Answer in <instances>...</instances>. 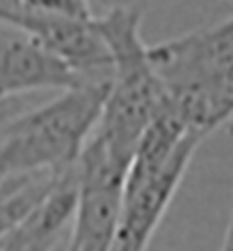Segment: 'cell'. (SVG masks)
I'll return each mask as SVG.
<instances>
[{
    "label": "cell",
    "instance_id": "7c38bea8",
    "mask_svg": "<svg viewBox=\"0 0 233 251\" xmlns=\"http://www.w3.org/2000/svg\"><path fill=\"white\" fill-rule=\"evenodd\" d=\"M231 124H233V121H231Z\"/></svg>",
    "mask_w": 233,
    "mask_h": 251
},
{
    "label": "cell",
    "instance_id": "9c48e42d",
    "mask_svg": "<svg viewBox=\"0 0 233 251\" xmlns=\"http://www.w3.org/2000/svg\"><path fill=\"white\" fill-rule=\"evenodd\" d=\"M26 16L27 12L23 9L19 0H0V25L19 30Z\"/></svg>",
    "mask_w": 233,
    "mask_h": 251
},
{
    "label": "cell",
    "instance_id": "ba28073f",
    "mask_svg": "<svg viewBox=\"0 0 233 251\" xmlns=\"http://www.w3.org/2000/svg\"><path fill=\"white\" fill-rule=\"evenodd\" d=\"M27 96H14V99H0V130L9 126L14 119H19L23 112H27Z\"/></svg>",
    "mask_w": 233,
    "mask_h": 251
},
{
    "label": "cell",
    "instance_id": "7a4b0ae2",
    "mask_svg": "<svg viewBox=\"0 0 233 251\" xmlns=\"http://www.w3.org/2000/svg\"><path fill=\"white\" fill-rule=\"evenodd\" d=\"M110 82L60 92L30 107L0 130V153L9 172L71 169L101 119Z\"/></svg>",
    "mask_w": 233,
    "mask_h": 251
},
{
    "label": "cell",
    "instance_id": "3957f363",
    "mask_svg": "<svg viewBox=\"0 0 233 251\" xmlns=\"http://www.w3.org/2000/svg\"><path fill=\"white\" fill-rule=\"evenodd\" d=\"M201 142L204 135H192L162 167L128 169L119 224L110 251H147Z\"/></svg>",
    "mask_w": 233,
    "mask_h": 251
},
{
    "label": "cell",
    "instance_id": "5b68a950",
    "mask_svg": "<svg viewBox=\"0 0 233 251\" xmlns=\"http://www.w3.org/2000/svg\"><path fill=\"white\" fill-rule=\"evenodd\" d=\"M78 199V174L76 169L69 178L53 192V197L5 240H0V251H53L67 228H71Z\"/></svg>",
    "mask_w": 233,
    "mask_h": 251
},
{
    "label": "cell",
    "instance_id": "8992f818",
    "mask_svg": "<svg viewBox=\"0 0 233 251\" xmlns=\"http://www.w3.org/2000/svg\"><path fill=\"white\" fill-rule=\"evenodd\" d=\"M71 169H37V172H16L0 180V240H5L21 224H26L53 192L69 178Z\"/></svg>",
    "mask_w": 233,
    "mask_h": 251
},
{
    "label": "cell",
    "instance_id": "8fae6325",
    "mask_svg": "<svg viewBox=\"0 0 233 251\" xmlns=\"http://www.w3.org/2000/svg\"><path fill=\"white\" fill-rule=\"evenodd\" d=\"M9 167H7V162H5V158H2V153H0V180L5 178V176H9Z\"/></svg>",
    "mask_w": 233,
    "mask_h": 251
},
{
    "label": "cell",
    "instance_id": "30bf717a",
    "mask_svg": "<svg viewBox=\"0 0 233 251\" xmlns=\"http://www.w3.org/2000/svg\"><path fill=\"white\" fill-rule=\"evenodd\" d=\"M220 251H233V201H231V212H229L227 231H224V240H222Z\"/></svg>",
    "mask_w": 233,
    "mask_h": 251
},
{
    "label": "cell",
    "instance_id": "6da1fadb",
    "mask_svg": "<svg viewBox=\"0 0 233 251\" xmlns=\"http://www.w3.org/2000/svg\"><path fill=\"white\" fill-rule=\"evenodd\" d=\"M167 114L208 135L233 121V14L217 25L149 46Z\"/></svg>",
    "mask_w": 233,
    "mask_h": 251
},
{
    "label": "cell",
    "instance_id": "52a82bcc",
    "mask_svg": "<svg viewBox=\"0 0 233 251\" xmlns=\"http://www.w3.org/2000/svg\"><path fill=\"white\" fill-rule=\"evenodd\" d=\"M27 14L67 16V19H94L92 9L82 0H19Z\"/></svg>",
    "mask_w": 233,
    "mask_h": 251
},
{
    "label": "cell",
    "instance_id": "277c9868",
    "mask_svg": "<svg viewBox=\"0 0 233 251\" xmlns=\"http://www.w3.org/2000/svg\"><path fill=\"white\" fill-rule=\"evenodd\" d=\"M85 87L76 71L34 41L30 34L0 25V99L27 96L32 92H67Z\"/></svg>",
    "mask_w": 233,
    "mask_h": 251
}]
</instances>
